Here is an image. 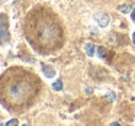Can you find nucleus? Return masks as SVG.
<instances>
[{
	"label": "nucleus",
	"mask_w": 135,
	"mask_h": 126,
	"mask_svg": "<svg viewBox=\"0 0 135 126\" xmlns=\"http://www.w3.org/2000/svg\"><path fill=\"white\" fill-rule=\"evenodd\" d=\"M132 41H134V45H135V32L132 33Z\"/></svg>",
	"instance_id": "f8f14e48"
},
{
	"label": "nucleus",
	"mask_w": 135,
	"mask_h": 126,
	"mask_svg": "<svg viewBox=\"0 0 135 126\" xmlns=\"http://www.w3.org/2000/svg\"><path fill=\"white\" fill-rule=\"evenodd\" d=\"M97 52H99V57H105L106 54V49L103 47H99V49H97Z\"/></svg>",
	"instance_id": "6e6552de"
},
{
	"label": "nucleus",
	"mask_w": 135,
	"mask_h": 126,
	"mask_svg": "<svg viewBox=\"0 0 135 126\" xmlns=\"http://www.w3.org/2000/svg\"><path fill=\"white\" fill-rule=\"evenodd\" d=\"M18 123H19L18 119H12V120H9V122L6 123V126H13V125H18Z\"/></svg>",
	"instance_id": "0eeeda50"
},
{
	"label": "nucleus",
	"mask_w": 135,
	"mask_h": 126,
	"mask_svg": "<svg viewBox=\"0 0 135 126\" xmlns=\"http://www.w3.org/2000/svg\"><path fill=\"white\" fill-rule=\"evenodd\" d=\"M84 52L87 54L89 57H93L94 55V47H93V44H86L84 45Z\"/></svg>",
	"instance_id": "7ed1b4c3"
},
{
	"label": "nucleus",
	"mask_w": 135,
	"mask_h": 126,
	"mask_svg": "<svg viewBox=\"0 0 135 126\" xmlns=\"http://www.w3.org/2000/svg\"><path fill=\"white\" fill-rule=\"evenodd\" d=\"M91 90H93L91 87H87V88H86V93H89V94H90V93H91Z\"/></svg>",
	"instance_id": "9b49d317"
},
{
	"label": "nucleus",
	"mask_w": 135,
	"mask_h": 126,
	"mask_svg": "<svg viewBox=\"0 0 135 126\" xmlns=\"http://www.w3.org/2000/svg\"><path fill=\"white\" fill-rule=\"evenodd\" d=\"M106 97H108L109 100H115V94L113 93H108V94H106Z\"/></svg>",
	"instance_id": "1a4fd4ad"
},
{
	"label": "nucleus",
	"mask_w": 135,
	"mask_h": 126,
	"mask_svg": "<svg viewBox=\"0 0 135 126\" xmlns=\"http://www.w3.org/2000/svg\"><path fill=\"white\" fill-rule=\"evenodd\" d=\"M131 18H132V21H134V23H135V9H132V13H131Z\"/></svg>",
	"instance_id": "9d476101"
},
{
	"label": "nucleus",
	"mask_w": 135,
	"mask_h": 126,
	"mask_svg": "<svg viewBox=\"0 0 135 126\" xmlns=\"http://www.w3.org/2000/svg\"><path fill=\"white\" fill-rule=\"evenodd\" d=\"M3 18V22H2V42H6V26H4V16H2Z\"/></svg>",
	"instance_id": "20e7f679"
},
{
	"label": "nucleus",
	"mask_w": 135,
	"mask_h": 126,
	"mask_svg": "<svg viewBox=\"0 0 135 126\" xmlns=\"http://www.w3.org/2000/svg\"><path fill=\"white\" fill-rule=\"evenodd\" d=\"M3 2H6V0H3Z\"/></svg>",
	"instance_id": "ddd939ff"
},
{
	"label": "nucleus",
	"mask_w": 135,
	"mask_h": 126,
	"mask_svg": "<svg viewBox=\"0 0 135 126\" xmlns=\"http://www.w3.org/2000/svg\"><path fill=\"white\" fill-rule=\"evenodd\" d=\"M41 68H42V74H44L47 78H54L55 77V74H57V71L54 70L51 65H48V64H42L41 65Z\"/></svg>",
	"instance_id": "f03ea898"
},
{
	"label": "nucleus",
	"mask_w": 135,
	"mask_h": 126,
	"mask_svg": "<svg viewBox=\"0 0 135 126\" xmlns=\"http://www.w3.org/2000/svg\"><path fill=\"white\" fill-rule=\"evenodd\" d=\"M52 88L55 91H61L62 90V83H61V80H57L55 83H52Z\"/></svg>",
	"instance_id": "423d86ee"
},
{
	"label": "nucleus",
	"mask_w": 135,
	"mask_h": 126,
	"mask_svg": "<svg viewBox=\"0 0 135 126\" xmlns=\"http://www.w3.org/2000/svg\"><path fill=\"white\" fill-rule=\"evenodd\" d=\"M132 10L131 4H123V6H119V12L120 13H129Z\"/></svg>",
	"instance_id": "39448f33"
},
{
	"label": "nucleus",
	"mask_w": 135,
	"mask_h": 126,
	"mask_svg": "<svg viewBox=\"0 0 135 126\" xmlns=\"http://www.w3.org/2000/svg\"><path fill=\"white\" fill-rule=\"evenodd\" d=\"M94 21H96V23L99 25L100 28H106L109 25V16L105 15V13H100V15L94 16Z\"/></svg>",
	"instance_id": "f257e3e1"
}]
</instances>
